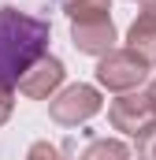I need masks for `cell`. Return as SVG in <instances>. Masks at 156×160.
Wrapping results in <instances>:
<instances>
[{
  "instance_id": "obj_1",
  "label": "cell",
  "mask_w": 156,
  "mask_h": 160,
  "mask_svg": "<svg viewBox=\"0 0 156 160\" xmlns=\"http://www.w3.org/2000/svg\"><path fill=\"white\" fill-rule=\"evenodd\" d=\"M52 26L48 19L19 11V8H0V82L15 86L30 63H37L48 52Z\"/></svg>"
},
{
  "instance_id": "obj_2",
  "label": "cell",
  "mask_w": 156,
  "mask_h": 160,
  "mask_svg": "<svg viewBox=\"0 0 156 160\" xmlns=\"http://www.w3.org/2000/svg\"><path fill=\"white\" fill-rule=\"evenodd\" d=\"M104 108L100 101V89L97 86H85V82H75V86H63L48 97V116L60 127H78V123L93 119L97 112Z\"/></svg>"
},
{
  "instance_id": "obj_3",
  "label": "cell",
  "mask_w": 156,
  "mask_h": 160,
  "mask_svg": "<svg viewBox=\"0 0 156 160\" xmlns=\"http://www.w3.org/2000/svg\"><path fill=\"white\" fill-rule=\"evenodd\" d=\"M145 78H149V63L130 48H112L97 63V82L112 93H134Z\"/></svg>"
},
{
  "instance_id": "obj_4",
  "label": "cell",
  "mask_w": 156,
  "mask_h": 160,
  "mask_svg": "<svg viewBox=\"0 0 156 160\" xmlns=\"http://www.w3.org/2000/svg\"><path fill=\"white\" fill-rule=\"evenodd\" d=\"M156 119V108L149 101V93H119L115 101L108 104V123L123 130V134H141L149 123Z\"/></svg>"
},
{
  "instance_id": "obj_5",
  "label": "cell",
  "mask_w": 156,
  "mask_h": 160,
  "mask_svg": "<svg viewBox=\"0 0 156 160\" xmlns=\"http://www.w3.org/2000/svg\"><path fill=\"white\" fill-rule=\"evenodd\" d=\"M71 45L85 56H104L115 48V22L112 15H89L71 22Z\"/></svg>"
},
{
  "instance_id": "obj_6",
  "label": "cell",
  "mask_w": 156,
  "mask_h": 160,
  "mask_svg": "<svg viewBox=\"0 0 156 160\" xmlns=\"http://www.w3.org/2000/svg\"><path fill=\"white\" fill-rule=\"evenodd\" d=\"M63 75H67V71H63V63H60L56 56H48V52H45L37 63H30V67L22 71V78L15 82V86H19V93H22V97H30V101H48V97L63 86Z\"/></svg>"
},
{
  "instance_id": "obj_7",
  "label": "cell",
  "mask_w": 156,
  "mask_h": 160,
  "mask_svg": "<svg viewBox=\"0 0 156 160\" xmlns=\"http://www.w3.org/2000/svg\"><path fill=\"white\" fill-rule=\"evenodd\" d=\"M126 48L138 52L149 67L156 63V0H141V11L126 30Z\"/></svg>"
},
{
  "instance_id": "obj_8",
  "label": "cell",
  "mask_w": 156,
  "mask_h": 160,
  "mask_svg": "<svg viewBox=\"0 0 156 160\" xmlns=\"http://www.w3.org/2000/svg\"><path fill=\"white\" fill-rule=\"evenodd\" d=\"M78 160H130V149L119 138H97V142L85 145V153Z\"/></svg>"
},
{
  "instance_id": "obj_9",
  "label": "cell",
  "mask_w": 156,
  "mask_h": 160,
  "mask_svg": "<svg viewBox=\"0 0 156 160\" xmlns=\"http://www.w3.org/2000/svg\"><path fill=\"white\" fill-rule=\"evenodd\" d=\"M60 11H67L71 15V22L75 19H89V15H108L112 11V0H52Z\"/></svg>"
},
{
  "instance_id": "obj_10",
  "label": "cell",
  "mask_w": 156,
  "mask_h": 160,
  "mask_svg": "<svg viewBox=\"0 0 156 160\" xmlns=\"http://www.w3.org/2000/svg\"><path fill=\"white\" fill-rule=\"evenodd\" d=\"M130 157H138V160H156V119L138 134V145H134Z\"/></svg>"
},
{
  "instance_id": "obj_11",
  "label": "cell",
  "mask_w": 156,
  "mask_h": 160,
  "mask_svg": "<svg viewBox=\"0 0 156 160\" xmlns=\"http://www.w3.org/2000/svg\"><path fill=\"white\" fill-rule=\"evenodd\" d=\"M26 160H75L63 145H52V142H34L30 145V153H26Z\"/></svg>"
},
{
  "instance_id": "obj_12",
  "label": "cell",
  "mask_w": 156,
  "mask_h": 160,
  "mask_svg": "<svg viewBox=\"0 0 156 160\" xmlns=\"http://www.w3.org/2000/svg\"><path fill=\"white\" fill-rule=\"evenodd\" d=\"M11 108H15V86L0 82V127L11 119Z\"/></svg>"
},
{
  "instance_id": "obj_13",
  "label": "cell",
  "mask_w": 156,
  "mask_h": 160,
  "mask_svg": "<svg viewBox=\"0 0 156 160\" xmlns=\"http://www.w3.org/2000/svg\"><path fill=\"white\" fill-rule=\"evenodd\" d=\"M149 101H153V108H156V82L149 86Z\"/></svg>"
}]
</instances>
